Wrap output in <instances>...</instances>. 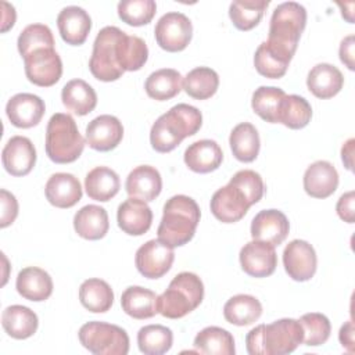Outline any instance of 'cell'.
Instances as JSON below:
<instances>
[{
	"label": "cell",
	"instance_id": "6da1fadb",
	"mask_svg": "<svg viewBox=\"0 0 355 355\" xmlns=\"http://www.w3.org/2000/svg\"><path fill=\"white\" fill-rule=\"evenodd\" d=\"M202 125L198 108L189 104L173 105L151 126L150 143L158 153L175 150L186 137L196 135Z\"/></svg>",
	"mask_w": 355,
	"mask_h": 355
},
{
	"label": "cell",
	"instance_id": "7a4b0ae2",
	"mask_svg": "<svg viewBox=\"0 0 355 355\" xmlns=\"http://www.w3.org/2000/svg\"><path fill=\"white\" fill-rule=\"evenodd\" d=\"M302 326L295 319H279L269 324H259L245 336L250 355H286L302 343Z\"/></svg>",
	"mask_w": 355,
	"mask_h": 355
},
{
	"label": "cell",
	"instance_id": "3957f363",
	"mask_svg": "<svg viewBox=\"0 0 355 355\" xmlns=\"http://www.w3.org/2000/svg\"><path fill=\"white\" fill-rule=\"evenodd\" d=\"M200 207L189 196L178 194L164 205V214L157 230L158 239L172 248L187 244L200 222Z\"/></svg>",
	"mask_w": 355,
	"mask_h": 355
},
{
	"label": "cell",
	"instance_id": "277c9868",
	"mask_svg": "<svg viewBox=\"0 0 355 355\" xmlns=\"http://www.w3.org/2000/svg\"><path fill=\"white\" fill-rule=\"evenodd\" d=\"M305 25L306 10L304 6L295 1L282 3L273 10L265 43L270 50L291 61Z\"/></svg>",
	"mask_w": 355,
	"mask_h": 355
},
{
	"label": "cell",
	"instance_id": "5b68a950",
	"mask_svg": "<svg viewBox=\"0 0 355 355\" xmlns=\"http://www.w3.org/2000/svg\"><path fill=\"white\" fill-rule=\"evenodd\" d=\"M204 298L202 280L193 272L178 273L168 288L158 295V313L168 319H180L194 311Z\"/></svg>",
	"mask_w": 355,
	"mask_h": 355
},
{
	"label": "cell",
	"instance_id": "8992f818",
	"mask_svg": "<svg viewBox=\"0 0 355 355\" xmlns=\"http://www.w3.org/2000/svg\"><path fill=\"white\" fill-rule=\"evenodd\" d=\"M126 32L116 26H104L96 36L89 60L92 75L101 82H114L123 75L122 44Z\"/></svg>",
	"mask_w": 355,
	"mask_h": 355
},
{
	"label": "cell",
	"instance_id": "52a82bcc",
	"mask_svg": "<svg viewBox=\"0 0 355 355\" xmlns=\"http://www.w3.org/2000/svg\"><path fill=\"white\" fill-rule=\"evenodd\" d=\"M85 148V139L69 114L51 115L46 129V154L55 164L76 161Z\"/></svg>",
	"mask_w": 355,
	"mask_h": 355
},
{
	"label": "cell",
	"instance_id": "ba28073f",
	"mask_svg": "<svg viewBox=\"0 0 355 355\" xmlns=\"http://www.w3.org/2000/svg\"><path fill=\"white\" fill-rule=\"evenodd\" d=\"M80 344L96 355H126L129 352L128 333L111 323L87 322L78 333Z\"/></svg>",
	"mask_w": 355,
	"mask_h": 355
},
{
	"label": "cell",
	"instance_id": "9c48e42d",
	"mask_svg": "<svg viewBox=\"0 0 355 355\" xmlns=\"http://www.w3.org/2000/svg\"><path fill=\"white\" fill-rule=\"evenodd\" d=\"M154 35L161 49L178 53L189 46L193 36V25L184 14L171 11L158 19Z\"/></svg>",
	"mask_w": 355,
	"mask_h": 355
},
{
	"label": "cell",
	"instance_id": "30bf717a",
	"mask_svg": "<svg viewBox=\"0 0 355 355\" xmlns=\"http://www.w3.org/2000/svg\"><path fill=\"white\" fill-rule=\"evenodd\" d=\"M24 64L28 80L40 87L55 85L62 75V61L58 53L51 47L32 51L24 58Z\"/></svg>",
	"mask_w": 355,
	"mask_h": 355
},
{
	"label": "cell",
	"instance_id": "8fae6325",
	"mask_svg": "<svg viewBox=\"0 0 355 355\" xmlns=\"http://www.w3.org/2000/svg\"><path fill=\"white\" fill-rule=\"evenodd\" d=\"M251 205L248 196L232 180L214 193L209 204L212 215L223 223L239 222Z\"/></svg>",
	"mask_w": 355,
	"mask_h": 355
},
{
	"label": "cell",
	"instance_id": "7c38bea8",
	"mask_svg": "<svg viewBox=\"0 0 355 355\" xmlns=\"http://www.w3.org/2000/svg\"><path fill=\"white\" fill-rule=\"evenodd\" d=\"M175 259L173 248L159 239L148 240L136 251L135 263L137 270L147 279H159L171 268Z\"/></svg>",
	"mask_w": 355,
	"mask_h": 355
},
{
	"label": "cell",
	"instance_id": "4fadbf2b",
	"mask_svg": "<svg viewBox=\"0 0 355 355\" xmlns=\"http://www.w3.org/2000/svg\"><path fill=\"white\" fill-rule=\"evenodd\" d=\"M283 265L287 275L295 282L312 279L318 266L315 248L305 240L290 241L283 251Z\"/></svg>",
	"mask_w": 355,
	"mask_h": 355
},
{
	"label": "cell",
	"instance_id": "5bb4252c",
	"mask_svg": "<svg viewBox=\"0 0 355 355\" xmlns=\"http://www.w3.org/2000/svg\"><path fill=\"white\" fill-rule=\"evenodd\" d=\"M241 269L252 277L270 276L277 266L276 250L272 244L252 240L244 244L239 254Z\"/></svg>",
	"mask_w": 355,
	"mask_h": 355
},
{
	"label": "cell",
	"instance_id": "9a60e30c",
	"mask_svg": "<svg viewBox=\"0 0 355 355\" xmlns=\"http://www.w3.org/2000/svg\"><path fill=\"white\" fill-rule=\"evenodd\" d=\"M123 137V126L114 115H98L86 126V143L96 151L114 150Z\"/></svg>",
	"mask_w": 355,
	"mask_h": 355
},
{
	"label": "cell",
	"instance_id": "2e32d148",
	"mask_svg": "<svg viewBox=\"0 0 355 355\" xmlns=\"http://www.w3.org/2000/svg\"><path fill=\"white\" fill-rule=\"evenodd\" d=\"M1 161L10 175L25 176L36 164V148L28 137L12 136L3 148Z\"/></svg>",
	"mask_w": 355,
	"mask_h": 355
},
{
	"label": "cell",
	"instance_id": "e0dca14e",
	"mask_svg": "<svg viewBox=\"0 0 355 355\" xmlns=\"http://www.w3.org/2000/svg\"><path fill=\"white\" fill-rule=\"evenodd\" d=\"M290 223L287 216L279 209L259 211L251 222L252 240L265 241L273 247L282 244L288 236Z\"/></svg>",
	"mask_w": 355,
	"mask_h": 355
},
{
	"label": "cell",
	"instance_id": "ac0fdd59",
	"mask_svg": "<svg viewBox=\"0 0 355 355\" xmlns=\"http://www.w3.org/2000/svg\"><path fill=\"white\" fill-rule=\"evenodd\" d=\"M46 111L44 101L32 93H18L12 96L6 105V114L10 122L22 129L36 126Z\"/></svg>",
	"mask_w": 355,
	"mask_h": 355
},
{
	"label": "cell",
	"instance_id": "d6986e66",
	"mask_svg": "<svg viewBox=\"0 0 355 355\" xmlns=\"http://www.w3.org/2000/svg\"><path fill=\"white\" fill-rule=\"evenodd\" d=\"M118 226L129 236H141L151 227L153 211L146 201L129 197L118 207Z\"/></svg>",
	"mask_w": 355,
	"mask_h": 355
},
{
	"label": "cell",
	"instance_id": "ffe728a7",
	"mask_svg": "<svg viewBox=\"0 0 355 355\" xmlns=\"http://www.w3.org/2000/svg\"><path fill=\"white\" fill-rule=\"evenodd\" d=\"M57 26L65 43L71 46H80L89 36L92 18L82 7L68 6L60 11L57 17Z\"/></svg>",
	"mask_w": 355,
	"mask_h": 355
},
{
	"label": "cell",
	"instance_id": "44dd1931",
	"mask_svg": "<svg viewBox=\"0 0 355 355\" xmlns=\"http://www.w3.org/2000/svg\"><path fill=\"white\" fill-rule=\"evenodd\" d=\"M338 187L337 169L329 161H315L304 173V190L313 198H327Z\"/></svg>",
	"mask_w": 355,
	"mask_h": 355
},
{
	"label": "cell",
	"instance_id": "7402d4cb",
	"mask_svg": "<svg viewBox=\"0 0 355 355\" xmlns=\"http://www.w3.org/2000/svg\"><path fill=\"white\" fill-rule=\"evenodd\" d=\"M47 201L57 208H71L82 198V186L76 176L58 172L49 178L44 186Z\"/></svg>",
	"mask_w": 355,
	"mask_h": 355
},
{
	"label": "cell",
	"instance_id": "603a6c76",
	"mask_svg": "<svg viewBox=\"0 0 355 355\" xmlns=\"http://www.w3.org/2000/svg\"><path fill=\"white\" fill-rule=\"evenodd\" d=\"M125 189L129 197L150 202L155 200L162 190L161 173L151 165L136 166L128 175Z\"/></svg>",
	"mask_w": 355,
	"mask_h": 355
},
{
	"label": "cell",
	"instance_id": "cb8c5ba5",
	"mask_svg": "<svg viewBox=\"0 0 355 355\" xmlns=\"http://www.w3.org/2000/svg\"><path fill=\"white\" fill-rule=\"evenodd\" d=\"M223 153L215 140L202 139L191 143L184 151V164L197 173H209L222 164Z\"/></svg>",
	"mask_w": 355,
	"mask_h": 355
},
{
	"label": "cell",
	"instance_id": "d4e9b609",
	"mask_svg": "<svg viewBox=\"0 0 355 355\" xmlns=\"http://www.w3.org/2000/svg\"><path fill=\"white\" fill-rule=\"evenodd\" d=\"M15 287L18 294L25 300L40 302L51 295L53 280L44 269L37 266H28L19 270Z\"/></svg>",
	"mask_w": 355,
	"mask_h": 355
},
{
	"label": "cell",
	"instance_id": "484cf974",
	"mask_svg": "<svg viewBox=\"0 0 355 355\" xmlns=\"http://www.w3.org/2000/svg\"><path fill=\"white\" fill-rule=\"evenodd\" d=\"M344 85V76L341 71L327 62L316 64L308 73L306 86L309 92L318 98L334 97Z\"/></svg>",
	"mask_w": 355,
	"mask_h": 355
},
{
	"label": "cell",
	"instance_id": "4316f807",
	"mask_svg": "<svg viewBox=\"0 0 355 355\" xmlns=\"http://www.w3.org/2000/svg\"><path fill=\"white\" fill-rule=\"evenodd\" d=\"M73 229L82 239L100 240L110 229L108 214L100 205H85L73 216Z\"/></svg>",
	"mask_w": 355,
	"mask_h": 355
},
{
	"label": "cell",
	"instance_id": "83f0119b",
	"mask_svg": "<svg viewBox=\"0 0 355 355\" xmlns=\"http://www.w3.org/2000/svg\"><path fill=\"white\" fill-rule=\"evenodd\" d=\"M1 324L10 337L15 340H25L36 333L39 319L28 306L10 305L1 313Z\"/></svg>",
	"mask_w": 355,
	"mask_h": 355
},
{
	"label": "cell",
	"instance_id": "f1b7e54d",
	"mask_svg": "<svg viewBox=\"0 0 355 355\" xmlns=\"http://www.w3.org/2000/svg\"><path fill=\"white\" fill-rule=\"evenodd\" d=\"M61 100L67 110L79 116L87 115L97 105V94L94 89L83 79H72L67 82L61 90Z\"/></svg>",
	"mask_w": 355,
	"mask_h": 355
},
{
	"label": "cell",
	"instance_id": "f546056e",
	"mask_svg": "<svg viewBox=\"0 0 355 355\" xmlns=\"http://www.w3.org/2000/svg\"><path fill=\"white\" fill-rule=\"evenodd\" d=\"M157 298L155 293L148 288L130 286L122 293L121 305L123 312L133 319H150L158 313Z\"/></svg>",
	"mask_w": 355,
	"mask_h": 355
},
{
	"label": "cell",
	"instance_id": "4dcf8cb0",
	"mask_svg": "<svg viewBox=\"0 0 355 355\" xmlns=\"http://www.w3.org/2000/svg\"><path fill=\"white\" fill-rule=\"evenodd\" d=\"M121 180L118 173L108 166H96L85 178L87 196L96 201H110L119 191Z\"/></svg>",
	"mask_w": 355,
	"mask_h": 355
},
{
	"label": "cell",
	"instance_id": "1f68e13d",
	"mask_svg": "<svg viewBox=\"0 0 355 355\" xmlns=\"http://www.w3.org/2000/svg\"><path fill=\"white\" fill-rule=\"evenodd\" d=\"M183 87V78L179 71L172 68H162L148 75L144 89L148 97L166 101L180 93Z\"/></svg>",
	"mask_w": 355,
	"mask_h": 355
},
{
	"label": "cell",
	"instance_id": "d6a6232c",
	"mask_svg": "<svg viewBox=\"0 0 355 355\" xmlns=\"http://www.w3.org/2000/svg\"><path fill=\"white\" fill-rule=\"evenodd\" d=\"M229 144L236 159L241 162H252L259 154V135L257 128L250 122H241L233 128Z\"/></svg>",
	"mask_w": 355,
	"mask_h": 355
},
{
	"label": "cell",
	"instance_id": "836d02e7",
	"mask_svg": "<svg viewBox=\"0 0 355 355\" xmlns=\"http://www.w3.org/2000/svg\"><path fill=\"white\" fill-rule=\"evenodd\" d=\"M193 345L204 355H234L236 352L232 333L218 326H208L197 333Z\"/></svg>",
	"mask_w": 355,
	"mask_h": 355
},
{
	"label": "cell",
	"instance_id": "e575fe53",
	"mask_svg": "<svg viewBox=\"0 0 355 355\" xmlns=\"http://www.w3.org/2000/svg\"><path fill=\"white\" fill-rule=\"evenodd\" d=\"M262 305L250 294H237L229 298L223 306L225 319L236 326H248L259 319Z\"/></svg>",
	"mask_w": 355,
	"mask_h": 355
},
{
	"label": "cell",
	"instance_id": "d590c367",
	"mask_svg": "<svg viewBox=\"0 0 355 355\" xmlns=\"http://www.w3.org/2000/svg\"><path fill=\"white\" fill-rule=\"evenodd\" d=\"M79 300L87 311L93 313H104L112 306L114 291L105 280L93 277L80 284Z\"/></svg>",
	"mask_w": 355,
	"mask_h": 355
},
{
	"label": "cell",
	"instance_id": "8d00e7d4",
	"mask_svg": "<svg viewBox=\"0 0 355 355\" xmlns=\"http://www.w3.org/2000/svg\"><path fill=\"white\" fill-rule=\"evenodd\" d=\"M286 93L280 87L261 86L252 93L251 107L254 112L269 123H279V112Z\"/></svg>",
	"mask_w": 355,
	"mask_h": 355
},
{
	"label": "cell",
	"instance_id": "74e56055",
	"mask_svg": "<svg viewBox=\"0 0 355 355\" xmlns=\"http://www.w3.org/2000/svg\"><path fill=\"white\" fill-rule=\"evenodd\" d=\"M219 86L218 73L209 67H197L183 78L184 92L196 100L212 97Z\"/></svg>",
	"mask_w": 355,
	"mask_h": 355
},
{
	"label": "cell",
	"instance_id": "f35d334b",
	"mask_svg": "<svg viewBox=\"0 0 355 355\" xmlns=\"http://www.w3.org/2000/svg\"><path fill=\"white\" fill-rule=\"evenodd\" d=\"M269 0H236L229 6V17L240 31L255 28L263 17Z\"/></svg>",
	"mask_w": 355,
	"mask_h": 355
},
{
	"label": "cell",
	"instance_id": "ab89813d",
	"mask_svg": "<svg viewBox=\"0 0 355 355\" xmlns=\"http://www.w3.org/2000/svg\"><path fill=\"white\" fill-rule=\"evenodd\" d=\"M173 343L172 330L162 324H147L137 333L139 349L146 355H162Z\"/></svg>",
	"mask_w": 355,
	"mask_h": 355
},
{
	"label": "cell",
	"instance_id": "60d3db41",
	"mask_svg": "<svg viewBox=\"0 0 355 355\" xmlns=\"http://www.w3.org/2000/svg\"><path fill=\"white\" fill-rule=\"evenodd\" d=\"M311 118L312 107L308 100L297 94H286L279 112V123L290 129H302L309 123Z\"/></svg>",
	"mask_w": 355,
	"mask_h": 355
},
{
	"label": "cell",
	"instance_id": "b9f144b4",
	"mask_svg": "<svg viewBox=\"0 0 355 355\" xmlns=\"http://www.w3.org/2000/svg\"><path fill=\"white\" fill-rule=\"evenodd\" d=\"M18 51L22 58L37 49H54V37L51 29L44 24H31L22 29L17 40Z\"/></svg>",
	"mask_w": 355,
	"mask_h": 355
},
{
	"label": "cell",
	"instance_id": "7bdbcfd3",
	"mask_svg": "<svg viewBox=\"0 0 355 355\" xmlns=\"http://www.w3.org/2000/svg\"><path fill=\"white\" fill-rule=\"evenodd\" d=\"M157 11L154 0H122L118 3L119 18L130 26H143L151 22Z\"/></svg>",
	"mask_w": 355,
	"mask_h": 355
},
{
	"label": "cell",
	"instance_id": "ee69618b",
	"mask_svg": "<svg viewBox=\"0 0 355 355\" xmlns=\"http://www.w3.org/2000/svg\"><path fill=\"white\" fill-rule=\"evenodd\" d=\"M290 61L284 57L279 55L273 50H270L265 42H262L255 54H254V65L259 75L269 79H279L284 76L287 72Z\"/></svg>",
	"mask_w": 355,
	"mask_h": 355
},
{
	"label": "cell",
	"instance_id": "f6af8a7d",
	"mask_svg": "<svg viewBox=\"0 0 355 355\" xmlns=\"http://www.w3.org/2000/svg\"><path fill=\"white\" fill-rule=\"evenodd\" d=\"M298 322L302 326V331H304L302 343L305 345L318 347L324 344L329 340L331 324L326 315L319 312H311V313L302 315Z\"/></svg>",
	"mask_w": 355,
	"mask_h": 355
},
{
	"label": "cell",
	"instance_id": "bcb514c9",
	"mask_svg": "<svg viewBox=\"0 0 355 355\" xmlns=\"http://www.w3.org/2000/svg\"><path fill=\"white\" fill-rule=\"evenodd\" d=\"M148 58V47L139 36L126 35L122 44V68L123 71H139Z\"/></svg>",
	"mask_w": 355,
	"mask_h": 355
},
{
	"label": "cell",
	"instance_id": "7dc6e473",
	"mask_svg": "<svg viewBox=\"0 0 355 355\" xmlns=\"http://www.w3.org/2000/svg\"><path fill=\"white\" fill-rule=\"evenodd\" d=\"M230 180L236 183L248 196L252 205L262 198L265 191V184L258 172L251 169H243L236 172Z\"/></svg>",
	"mask_w": 355,
	"mask_h": 355
},
{
	"label": "cell",
	"instance_id": "c3c4849f",
	"mask_svg": "<svg viewBox=\"0 0 355 355\" xmlns=\"http://www.w3.org/2000/svg\"><path fill=\"white\" fill-rule=\"evenodd\" d=\"M0 202H1V215H0V227L10 226L18 215V201L15 196L6 189L0 190Z\"/></svg>",
	"mask_w": 355,
	"mask_h": 355
},
{
	"label": "cell",
	"instance_id": "681fc988",
	"mask_svg": "<svg viewBox=\"0 0 355 355\" xmlns=\"http://www.w3.org/2000/svg\"><path fill=\"white\" fill-rule=\"evenodd\" d=\"M354 201H355V197H354V191H347L344 193L338 201H337V205H336V211H337V215L347 223H354L355 220V211H354Z\"/></svg>",
	"mask_w": 355,
	"mask_h": 355
},
{
	"label": "cell",
	"instance_id": "f907efd6",
	"mask_svg": "<svg viewBox=\"0 0 355 355\" xmlns=\"http://www.w3.org/2000/svg\"><path fill=\"white\" fill-rule=\"evenodd\" d=\"M355 37L354 35H348L347 37H344L340 43V49H338V54H340V60L343 64H345V67L349 71H354V43Z\"/></svg>",
	"mask_w": 355,
	"mask_h": 355
},
{
	"label": "cell",
	"instance_id": "816d5d0a",
	"mask_svg": "<svg viewBox=\"0 0 355 355\" xmlns=\"http://www.w3.org/2000/svg\"><path fill=\"white\" fill-rule=\"evenodd\" d=\"M338 340L341 343V345L348 351V352H354V324L351 320L345 322L338 333Z\"/></svg>",
	"mask_w": 355,
	"mask_h": 355
},
{
	"label": "cell",
	"instance_id": "f5cc1de1",
	"mask_svg": "<svg viewBox=\"0 0 355 355\" xmlns=\"http://www.w3.org/2000/svg\"><path fill=\"white\" fill-rule=\"evenodd\" d=\"M1 7H3V21H1V32H7L10 28H12L17 14H15V8L12 4L7 3V1H1Z\"/></svg>",
	"mask_w": 355,
	"mask_h": 355
},
{
	"label": "cell",
	"instance_id": "db71d44e",
	"mask_svg": "<svg viewBox=\"0 0 355 355\" xmlns=\"http://www.w3.org/2000/svg\"><path fill=\"white\" fill-rule=\"evenodd\" d=\"M354 139H348L343 147H341V159L344 162V166L351 171L352 169V154H354Z\"/></svg>",
	"mask_w": 355,
	"mask_h": 355
},
{
	"label": "cell",
	"instance_id": "11a10c76",
	"mask_svg": "<svg viewBox=\"0 0 355 355\" xmlns=\"http://www.w3.org/2000/svg\"><path fill=\"white\" fill-rule=\"evenodd\" d=\"M338 7H341V10H344V7H347V3H344V4H343V3H338ZM348 7H349V8H352V7H354V3H348ZM341 14H343V17H344L348 22H351V24L354 22L352 11H343Z\"/></svg>",
	"mask_w": 355,
	"mask_h": 355
}]
</instances>
